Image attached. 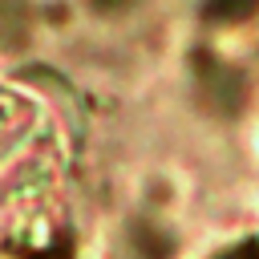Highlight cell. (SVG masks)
I'll list each match as a JSON object with an SVG mask.
<instances>
[{"instance_id": "6da1fadb", "label": "cell", "mask_w": 259, "mask_h": 259, "mask_svg": "<svg viewBox=\"0 0 259 259\" xmlns=\"http://www.w3.org/2000/svg\"><path fill=\"white\" fill-rule=\"evenodd\" d=\"M227 259H259V247H243V251H235V255H227Z\"/></svg>"}]
</instances>
